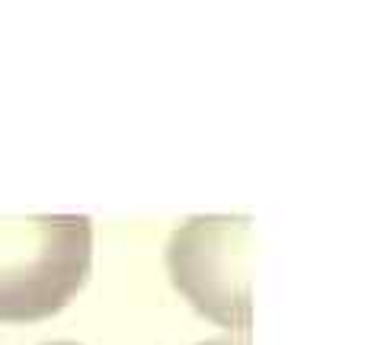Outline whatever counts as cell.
Returning <instances> with one entry per match:
<instances>
[{
  "instance_id": "6da1fadb",
  "label": "cell",
  "mask_w": 384,
  "mask_h": 345,
  "mask_svg": "<svg viewBox=\"0 0 384 345\" xmlns=\"http://www.w3.org/2000/svg\"><path fill=\"white\" fill-rule=\"evenodd\" d=\"M93 265L87 214H0V320L29 323L58 313Z\"/></svg>"
},
{
  "instance_id": "7a4b0ae2",
  "label": "cell",
  "mask_w": 384,
  "mask_h": 345,
  "mask_svg": "<svg viewBox=\"0 0 384 345\" xmlns=\"http://www.w3.org/2000/svg\"><path fill=\"white\" fill-rule=\"evenodd\" d=\"M167 272L209 320L250 333L253 224L247 214H195L170 233Z\"/></svg>"
},
{
  "instance_id": "3957f363",
  "label": "cell",
  "mask_w": 384,
  "mask_h": 345,
  "mask_svg": "<svg viewBox=\"0 0 384 345\" xmlns=\"http://www.w3.org/2000/svg\"><path fill=\"white\" fill-rule=\"evenodd\" d=\"M202 345H247V342H234V339H211V342H202Z\"/></svg>"
},
{
  "instance_id": "277c9868",
  "label": "cell",
  "mask_w": 384,
  "mask_h": 345,
  "mask_svg": "<svg viewBox=\"0 0 384 345\" xmlns=\"http://www.w3.org/2000/svg\"><path fill=\"white\" fill-rule=\"evenodd\" d=\"M51 345H77V342H51Z\"/></svg>"
}]
</instances>
